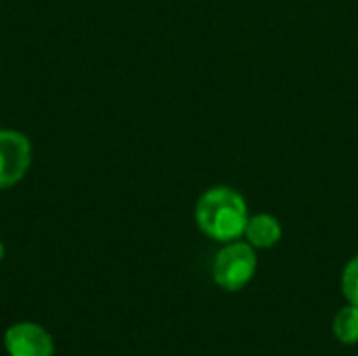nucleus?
<instances>
[{"instance_id": "nucleus-3", "label": "nucleus", "mask_w": 358, "mask_h": 356, "mask_svg": "<svg viewBox=\"0 0 358 356\" xmlns=\"http://www.w3.org/2000/svg\"><path fill=\"white\" fill-rule=\"evenodd\" d=\"M31 166V143L17 130H0V191L15 187Z\"/></svg>"}, {"instance_id": "nucleus-1", "label": "nucleus", "mask_w": 358, "mask_h": 356, "mask_svg": "<svg viewBox=\"0 0 358 356\" xmlns=\"http://www.w3.org/2000/svg\"><path fill=\"white\" fill-rule=\"evenodd\" d=\"M250 214L245 199L231 187L208 189L195 206V222L214 241L231 243L245 235Z\"/></svg>"}, {"instance_id": "nucleus-5", "label": "nucleus", "mask_w": 358, "mask_h": 356, "mask_svg": "<svg viewBox=\"0 0 358 356\" xmlns=\"http://www.w3.org/2000/svg\"><path fill=\"white\" fill-rule=\"evenodd\" d=\"M281 235H283V229L275 216H271V214L250 216L248 227H245V237H248L250 245H254L258 250H268L281 241Z\"/></svg>"}, {"instance_id": "nucleus-8", "label": "nucleus", "mask_w": 358, "mask_h": 356, "mask_svg": "<svg viewBox=\"0 0 358 356\" xmlns=\"http://www.w3.org/2000/svg\"><path fill=\"white\" fill-rule=\"evenodd\" d=\"M2 258H4V243L0 241V260H2Z\"/></svg>"}, {"instance_id": "nucleus-6", "label": "nucleus", "mask_w": 358, "mask_h": 356, "mask_svg": "<svg viewBox=\"0 0 358 356\" xmlns=\"http://www.w3.org/2000/svg\"><path fill=\"white\" fill-rule=\"evenodd\" d=\"M334 334L342 344H358V306H344L336 315Z\"/></svg>"}, {"instance_id": "nucleus-4", "label": "nucleus", "mask_w": 358, "mask_h": 356, "mask_svg": "<svg viewBox=\"0 0 358 356\" xmlns=\"http://www.w3.org/2000/svg\"><path fill=\"white\" fill-rule=\"evenodd\" d=\"M4 348L8 356H52L55 340L42 325L21 321L4 332Z\"/></svg>"}, {"instance_id": "nucleus-7", "label": "nucleus", "mask_w": 358, "mask_h": 356, "mask_svg": "<svg viewBox=\"0 0 358 356\" xmlns=\"http://www.w3.org/2000/svg\"><path fill=\"white\" fill-rule=\"evenodd\" d=\"M342 292L350 304L358 306V256L352 258L342 275Z\"/></svg>"}, {"instance_id": "nucleus-2", "label": "nucleus", "mask_w": 358, "mask_h": 356, "mask_svg": "<svg viewBox=\"0 0 358 356\" xmlns=\"http://www.w3.org/2000/svg\"><path fill=\"white\" fill-rule=\"evenodd\" d=\"M258 258L254 252V245L243 241H231L227 243L216 260H214V281L227 292H239L243 290L256 275Z\"/></svg>"}]
</instances>
